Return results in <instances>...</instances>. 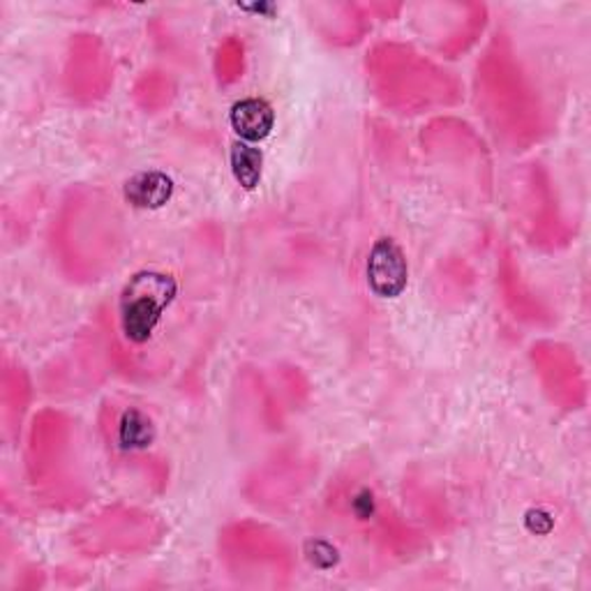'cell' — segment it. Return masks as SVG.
I'll return each instance as SVG.
<instances>
[{
    "mask_svg": "<svg viewBox=\"0 0 591 591\" xmlns=\"http://www.w3.org/2000/svg\"><path fill=\"white\" fill-rule=\"evenodd\" d=\"M173 192V181L167 173L160 171H146L135 176L133 181L125 186V197L137 209H160Z\"/></svg>",
    "mask_w": 591,
    "mask_h": 591,
    "instance_id": "obj_4",
    "label": "cell"
},
{
    "mask_svg": "<svg viewBox=\"0 0 591 591\" xmlns=\"http://www.w3.org/2000/svg\"><path fill=\"white\" fill-rule=\"evenodd\" d=\"M229 120H231V127H234V133L239 135V141L256 144V141H264L273 133L275 112L266 99L247 97L231 107Z\"/></svg>",
    "mask_w": 591,
    "mask_h": 591,
    "instance_id": "obj_3",
    "label": "cell"
},
{
    "mask_svg": "<svg viewBox=\"0 0 591 591\" xmlns=\"http://www.w3.org/2000/svg\"><path fill=\"white\" fill-rule=\"evenodd\" d=\"M262 171H264L262 150L245 141H234V146H231V173H234L236 183L243 190H254L262 183Z\"/></svg>",
    "mask_w": 591,
    "mask_h": 591,
    "instance_id": "obj_5",
    "label": "cell"
},
{
    "mask_svg": "<svg viewBox=\"0 0 591 591\" xmlns=\"http://www.w3.org/2000/svg\"><path fill=\"white\" fill-rule=\"evenodd\" d=\"M118 442L123 448H144L152 442V425L139 409L125 411L118 425Z\"/></svg>",
    "mask_w": 591,
    "mask_h": 591,
    "instance_id": "obj_6",
    "label": "cell"
},
{
    "mask_svg": "<svg viewBox=\"0 0 591 591\" xmlns=\"http://www.w3.org/2000/svg\"><path fill=\"white\" fill-rule=\"evenodd\" d=\"M173 296L176 279L165 273H139L127 282L118 305L120 330L127 342H148Z\"/></svg>",
    "mask_w": 591,
    "mask_h": 591,
    "instance_id": "obj_1",
    "label": "cell"
},
{
    "mask_svg": "<svg viewBox=\"0 0 591 591\" xmlns=\"http://www.w3.org/2000/svg\"><path fill=\"white\" fill-rule=\"evenodd\" d=\"M409 266L402 247L383 236L379 239L368 256V285L379 298H398L407 289Z\"/></svg>",
    "mask_w": 591,
    "mask_h": 591,
    "instance_id": "obj_2",
    "label": "cell"
}]
</instances>
